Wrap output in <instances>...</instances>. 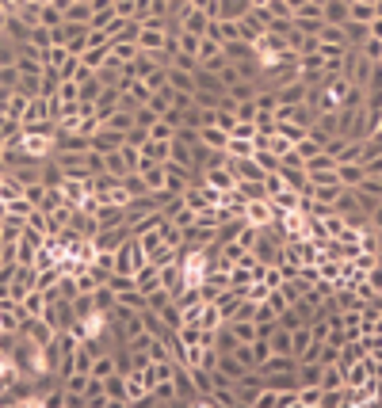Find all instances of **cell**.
Instances as JSON below:
<instances>
[{"instance_id":"cell-1","label":"cell","mask_w":382,"mask_h":408,"mask_svg":"<svg viewBox=\"0 0 382 408\" xmlns=\"http://www.w3.org/2000/svg\"><path fill=\"white\" fill-rule=\"evenodd\" d=\"M183 283H188V286H199L203 283V252L188 256V263H183Z\"/></svg>"}]
</instances>
